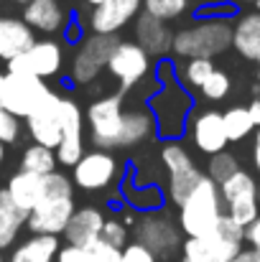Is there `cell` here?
Instances as JSON below:
<instances>
[{
    "mask_svg": "<svg viewBox=\"0 0 260 262\" xmlns=\"http://www.w3.org/2000/svg\"><path fill=\"white\" fill-rule=\"evenodd\" d=\"M0 262H3V252H0Z\"/></svg>",
    "mask_w": 260,
    "mask_h": 262,
    "instance_id": "51",
    "label": "cell"
},
{
    "mask_svg": "<svg viewBox=\"0 0 260 262\" xmlns=\"http://www.w3.org/2000/svg\"><path fill=\"white\" fill-rule=\"evenodd\" d=\"M128 94L112 92L89 102L85 112V127L89 133V143L99 150H117L120 127H123V110Z\"/></svg>",
    "mask_w": 260,
    "mask_h": 262,
    "instance_id": "5",
    "label": "cell"
},
{
    "mask_svg": "<svg viewBox=\"0 0 260 262\" xmlns=\"http://www.w3.org/2000/svg\"><path fill=\"white\" fill-rule=\"evenodd\" d=\"M240 171V161L232 156V153H227V150H222V153H214V156H209V163H207V178H212L217 186L222 183V181H227L232 173H237Z\"/></svg>",
    "mask_w": 260,
    "mask_h": 262,
    "instance_id": "32",
    "label": "cell"
},
{
    "mask_svg": "<svg viewBox=\"0 0 260 262\" xmlns=\"http://www.w3.org/2000/svg\"><path fill=\"white\" fill-rule=\"evenodd\" d=\"M245 242V229L227 214L219 219L212 234L186 237L181 242V262H230Z\"/></svg>",
    "mask_w": 260,
    "mask_h": 262,
    "instance_id": "4",
    "label": "cell"
},
{
    "mask_svg": "<svg viewBox=\"0 0 260 262\" xmlns=\"http://www.w3.org/2000/svg\"><path fill=\"white\" fill-rule=\"evenodd\" d=\"M158 89L146 99V107L151 110L156 120V135L164 140H178L181 133L186 130V120L191 115L194 99L176 79V67L171 61H161L158 72Z\"/></svg>",
    "mask_w": 260,
    "mask_h": 262,
    "instance_id": "1",
    "label": "cell"
},
{
    "mask_svg": "<svg viewBox=\"0 0 260 262\" xmlns=\"http://www.w3.org/2000/svg\"><path fill=\"white\" fill-rule=\"evenodd\" d=\"M156 138V120L151 115V110L146 107V102L135 104V107H125L123 110V127H120V140H117V150H128L135 145H143L148 140Z\"/></svg>",
    "mask_w": 260,
    "mask_h": 262,
    "instance_id": "20",
    "label": "cell"
},
{
    "mask_svg": "<svg viewBox=\"0 0 260 262\" xmlns=\"http://www.w3.org/2000/svg\"><path fill=\"white\" fill-rule=\"evenodd\" d=\"M191 8H194V0H143V13H148L164 23L184 18Z\"/></svg>",
    "mask_w": 260,
    "mask_h": 262,
    "instance_id": "31",
    "label": "cell"
},
{
    "mask_svg": "<svg viewBox=\"0 0 260 262\" xmlns=\"http://www.w3.org/2000/svg\"><path fill=\"white\" fill-rule=\"evenodd\" d=\"M245 242H248L253 250H258L260 252V214H258V219H255L253 224L245 227Z\"/></svg>",
    "mask_w": 260,
    "mask_h": 262,
    "instance_id": "39",
    "label": "cell"
},
{
    "mask_svg": "<svg viewBox=\"0 0 260 262\" xmlns=\"http://www.w3.org/2000/svg\"><path fill=\"white\" fill-rule=\"evenodd\" d=\"M74 196H49L41 199L26 216V227L31 234H46V237H62L72 214H74Z\"/></svg>",
    "mask_w": 260,
    "mask_h": 262,
    "instance_id": "15",
    "label": "cell"
},
{
    "mask_svg": "<svg viewBox=\"0 0 260 262\" xmlns=\"http://www.w3.org/2000/svg\"><path fill=\"white\" fill-rule=\"evenodd\" d=\"M230 262H260V252L258 250H253V247H248V250L243 247V250H240Z\"/></svg>",
    "mask_w": 260,
    "mask_h": 262,
    "instance_id": "40",
    "label": "cell"
},
{
    "mask_svg": "<svg viewBox=\"0 0 260 262\" xmlns=\"http://www.w3.org/2000/svg\"><path fill=\"white\" fill-rule=\"evenodd\" d=\"M5 191L13 199V204L28 214L41 199H46V176L28 173V171H15V173L8 178Z\"/></svg>",
    "mask_w": 260,
    "mask_h": 262,
    "instance_id": "24",
    "label": "cell"
},
{
    "mask_svg": "<svg viewBox=\"0 0 260 262\" xmlns=\"http://www.w3.org/2000/svg\"><path fill=\"white\" fill-rule=\"evenodd\" d=\"M87 255L92 257V262H120V252L123 250H117V247H112V245H107L105 239H92L89 245L85 247Z\"/></svg>",
    "mask_w": 260,
    "mask_h": 262,
    "instance_id": "35",
    "label": "cell"
},
{
    "mask_svg": "<svg viewBox=\"0 0 260 262\" xmlns=\"http://www.w3.org/2000/svg\"><path fill=\"white\" fill-rule=\"evenodd\" d=\"M87 5H97V3H102V0H85Z\"/></svg>",
    "mask_w": 260,
    "mask_h": 262,
    "instance_id": "46",
    "label": "cell"
},
{
    "mask_svg": "<svg viewBox=\"0 0 260 262\" xmlns=\"http://www.w3.org/2000/svg\"><path fill=\"white\" fill-rule=\"evenodd\" d=\"M230 87H232L230 77H227L222 69H214V72L207 77V82L199 87V92H202L204 99H209V102H219V99H225V97L230 94Z\"/></svg>",
    "mask_w": 260,
    "mask_h": 262,
    "instance_id": "33",
    "label": "cell"
},
{
    "mask_svg": "<svg viewBox=\"0 0 260 262\" xmlns=\"http://www.w3.org/2000/svg\"><path fill=\"white\" fill-rule=\"evenodd\" d=\"M18 135H21V120L13 117L10 112L0 110V143L10 145V143L18 140Z\"/></svg>",
    "mask_w": 260,
    "mask_h": 262,
    "instance_id": "36",
    "label": "cell"
},
{
    "mask_svg": "<svg viewBox=\"0 0 260 262\" xmlns=\"http://www.w3.org/2000/svg\"><path fill=\"white\" fill-rule=\"evenodd\" d=\"M125 201H128V206L133 209V211H158V206H164V201H166V196H164V191L158 188V186H141V188H135L133 183H128L125 186Z\"/></svg>",
    "mask_w": 260,
    "mask_h": 262,
    "instance_id": "28",
    "label": "cell"
},
{
    "mask_svg": "<svg viewBox=\"0 0 260 262\" xmlns=\"http://www.w3.org/2000/svg\"><path fill=\"white\" fill-rule=\"evenodd\" d=\"M102 224H105V214L99 209H94V206H79V209H74V214H72V219H69V224H67V229H64L62 237L72 247H87L92 239L99 237Z\"/></svg>",
    "mask_w": 260,
    "mask_h": 262,
    "instance_id": "22",
    "label": "cell"
},
{
    "mask_svg": "<svg viewBox=\"0 0 260 262\" xmlns=\"http://www.w3.org/2000/svg\"><path fill=\"white\" fill-rule=\"evenodd\" d=\"M255 5H258V10H260V0H258V3H255Z\"/></svg>",
    "mask_w": 260,
    "mask_h": 262,
    "instance_id": "50",
    "label": "cell"
},
{
    "mask_svg": "<svg viewBox=\"0 0 260 262\" xmlns=\"http://www.w3.org/2000/svg\"><path fill=\"white\" fill-rule=\"evenodd\" d=\"M219 196L225 204V214L243 229L258 219V181L253 178V173H248L243 168L237 173H232L227 181L219 183Z\"/></svg>",
    "mask_w": 260,
    "mask_h": 262,
    "instance_id": "9",
    "label": "cell"
},
{
    "mask_svg": "<svg viewBox=\"0 0 260 262\" xmlns=\"http://www.w3.org/2000/svg\"><path fill=\"white\" fill-rule=\"evenodd\" d=\"M120 262H158V257L138 242H128L120 252Z\"/></svg>",
    "mask_w": 260,
    "mask_h": 262,
    "instance_id": "37",
    "label": "cell"
},
{
    "mask_svg": "<svg viewBox=\"0 0 260 262\" xmlns=\"http://www.w3.org/2000/svg\"><path fill=\"white\" fill-rule=\"evenodd\" d=\"M0 110H3V74H0Z\"/></svg>",
    "mask_w": 260,
    "mask_h": 262,
    "instance_id": "45",
    "label": "cell"
},
{
    "mask_svg": "<svg viewBox=\"0 0 260 262\" xmlns=\"http://www.w3.org/2000/svg\"><path fill=\"white\" fill-rule=\"evenodd\" d=\"M237 3H253V5H255V3H258V0H237Z\"/></svg>",
    "mask_w": 260,
    "mask_h": 262,
    "instance_id": "47",
    "label": "cell"
},
{
    "mask_svg": "<svg viewBox=\"0 0 260 262\" xmlns=\"http://www.w3.org/2000/svg\"><path fill=\"white\" fill-rule=\"evenodd\" d=\"M222 125H225L227 143H240L255 130V125L248 115V107H230L227 112H222Z\"/></svg>",
    "mask_w": 260,
    "mask_h": 262,
    "instance_id": "30",
    "label": "cell"
},
{
    "mask_svg": "<svg viewBox=\"0 0 260 262\" xmlns=\"http://www.w3.org/2000/svg\"><path fill=\"white\" fill-rule=\"evenodd\" d=\"M133 237L156 257H171L176 250H181V229L164 211L138 214V222L133 224Z\"/></svg>",
    "mask_w": 260,
    "mask_h": 262,
    "instance_id": "10",
    "label": "cell"
},
{
    "mask_svg": "<svg viewBox=\"0 0 260 262\" xmlns=\"http://www.w3.org/2000/svg\"><path fill=\"white\" fill-rule=\"evenodd\" d=\"M186 130H189L191 145L204 156L222 153L230 145L225 135V125H222V112L217 110H196L186 120Z\"/></svg>",
    "mask_w": 260,
    "mask_h": 262,
    "instance_id": "16",
    "label": "cell"
},
{
    "mask_svg": "<svg viewBox=\"0 0 260 262\" xmlns=\"http://www.w3.org/2000/svg\"><path fill=\"white\" fill-rule=\"evenodd\" d=\"M3 163H5V145L0 143V166H3Z\"/></svg>",
    "mask_w": 260,
    "mask_h": 262,
    "instance_id": "43",
    "label": "cell"
},
{
    "mask_svg": "<svg viewBox=\"0 0 260 262\" xmlns=\"http://www.w3.org/2000/svg\"><path fill=\"white\" fill-rule=\"evenodd\" d=\"M258 82H260V67H258Z\"/></svg>",
    "mask_w": 260,
    "mask_h": 262,
    "instance_id": "49",
    "label": "cell"
},
{
    "mask_svg": "<svg viewBox=\"0 0 260 262\" xmlns=\"http://www.w3.org/2000/svg\"><path fill=\"white\" fill-rule=\"evenodd\" d=\"M117 41H120L117 36H102V33L85 36L77 43V49L69 59V82L77 84V87L92 84L102 74V69H105V64H107Z\"/></svg>",
    "mask_w": 260,
    "mask_h": 262,
    "instance_id": "8",
    "label": "cell"
},
{
    "mask_svg": "<svg viewBox=\"0 0 260 262\" xmlns=\"http://www.w3.org/2000/svg\"><path fill=\"white\" fill-rule=\"evenodd\" d=\"M214 69L217 67H214L212 59H186L184 67L176 69V79H178V84L186 89V92L189 89H199Z\"/></svg>",
    "mask_w": 260,
    "mask_h": 262,
    "instance_id": "29",
    "label": "cell"
},
{
    "mask_svg": "<svg viewBox=\"0 0 260 262\" xmlns=\"http://www.w3.org/2000/svg\"><path fill=\"white\" fill-rule=\"evenodd\" d=\"M253 163H255V168L260 173V127H258V135H255V145H253Z\"/></svg>",
    "mask_w": 260,
    "mask_h": 262,
    "instance_id": "42",
    "label": "cell"
},
{
    "mask_svg": "<svg viewBox=\"0 0 260 262\" xmlns=\"http://www.w3.org/2000/svg\"><path fill=\"white\" fill-rule=\"evenodd\" d=\"M105 69L117 82V87H120L117 92L128 94L151 77L153 61L135 41H117L110 59H107V64H105Z\"/></svg>",
    "mask_w": 260,
    "mask_h": 262,
    "instance_id": "7",
    "label": "cell"
},
{
    "mask_svg": "<svg viewBox=\"0 0 260 262\" xmlns=\"http://www.w3.org/2000/svg\"><path fill=\"white\" fill-rule=\"evenodd\" d=\"M222 216H225V204H222V196H219V186L207 176L178 204V229L186 237L212 234Z\"/></svg>",
    "mask_w": 260,
    "mask_h": 262,
    "instance_id": "3",
    "label": "cell"
},
{
    "mask_svg": "<svg viewBox=\"0 0 260 262\" xmlns=\"http://www.w3.org/2000/svg\"><path fill=\"white\" fill-rule=\"evenodd\" d=\"M120 163L112 156V150H87L85 156L72 166V186L82 191H105L110 188L117 176H120Z\"/></svg>",
    "mask_w": 260,
    "mask_h": 262,
    "instance_id": "13",
    "label": "cell"
},
{
    "mask_svg": "<svg viewBox=\"0 0 260 262\" xmlns=\"http://www.w3.org/2000/svg\"><path fill=\"white\" fill-rule=\"evenodd\" d=\"M143 13V0H102L89 10L92 33L115 36Z\"/></svg>",
    "mask_w": 260,
    "mask_h": 262,
    "instance_id": "17",
    "label": "cell"
},
{
    "mask_svg": "<svg viewBox=\"0 0 260 262\" xmlns=\"http://www.w3.org/2000/svg\"><path fill=\"white\" fill-rule=\"evenodd\" d=\"M26 216L28 214L13 204L8 191L0 188V252L15 245L21 229L26 227Z\"/></svg>",
    "mask_w": 260,
    "mask_h": 262,
    "instance_id": "26",
    "label": "cell"
},
{
    "mask_svg": "<svg viewBox=\"0 0 260 262\" xmlns=\"http://www.w3.org/2000/svg\"><path fill=\"white\" fill-rule=\"evenodd\" d=\"M23 23L36 33H64L67 23H69V10L59 3V0H31L23 8Z\"/></svg>",
    "mask_w": 260,
    "mask_h": 262,
    "instance_id": "19",
    "label": "cell"
},
{
    "mask_svg": "<svg viewBox=\"0 0 260 262\" xmlns=\"http://www.w3.org/2000/svg\"><path fill=\"white\" fill-rule=\"evenodd\" d=\"M13 3H15V5H21V8H26V5H28L31 0H13Z\"/></svg>",
    "mask_w": 260,
    "mask_h": 262,
    "instance_id": "44",
    "label": "cell"
},
{
    "mask_svg": "<svg viewBox=\"0 0 260 262\" xmlns=\"http://www.w3.org/2000/svg\"><path fill=\"white\" fill-rule=\"evenodd\" d=\"M62 69H64V49L54 38L33 41V46L28 51H23L21 56L8 61V72L28 74V77H36V79H44V82L62 74Z\"/></svg>",
    "mask_w": 260,
    "mask_h": 262,
    "instance_id": "12",
    "label": "cell"
},
{
    "mask_svg": "<svg viewBox=\"0 0 260 262\" xmlns=\"http://www.w3.org/2000/svg\"><path fill=\"white\" fill-rule=\"evenodd\" d=\"M59 168L54 150L44 148V145H28L21 156V168L18 171H28V173H38V176H49Z\"/></svg>",
    "mask_w": 260,
    "mask_h": 262,
    "instance_id": "27",
    "label": "cell"
},
{
    "mask_svg": "<svg viewBox=\"0 0 260 262\" xmlns=\"http://www.w3.org/2000/svg\"><path fill=\"white\" fill-rule=\"evenodd\" d=\"M54 262H92V257L87 255L85 247H72V245H67V247H59Z\"/></svg>",
    "mask_w": 260,
    "mask_h": 262,
    "instance_id": "38",
    "label": "cell"
},
{
    "mask_svg": "<svg viewBox=\"0 0 260 262\" xmlns=\"http://www.w3.org/2000/svg\"><path fill=\"white\" fill-rule=\"evenodd\" d=\"M49 94L51 89L44 79H36L28 74H13V72L3 74V110L18 120H26L28 115H33Z\"/></svg>",
    "mask_w": 260,
    "mask_h": 262,
    "instance_id": "11",
    "label": "cell"
},
{
    "mask_svg": "<svg viewBox=\"0 0 260 262\" xmlns=\"http://www.w3.org/2000/svg\"><path fill=\"white\" fill-rule=\"evenodd\" d=\"M158 156H161V163L169 176V193L166 196L173 206H178L194 191V186L204 178V173L181 140H164Z\"/></svg>",
    "mask_w": 260,
    "mask_h": 262,
    "instance_id": "6",
    "label": "cell"
},
{
    "mask_svg": "<svg viewBox=\"0 0 260 262\" xmlns=\"http://www.w3.org/2000/svg\"><path fill=\"white\" fill-rule=\"evenodd\" d=\"M258 206H260V183H258Z\"/></svg>",
    "mask_w": 260,
    "mask_h": 262,
    "instance_id": "48",
    "label": "cell"
},
{
    "mask_svg": "<svg viewBox=\"0 0 260 262\" xmlns=\"http://www.w3.org/2000/svg\"><path fill=\"white\" fill-rule=\"evenodd\" d=\"M36 41V33L15 15H0V61H13L23 51H28Z\"/></svg>",
    "mask_w": 260,
    "mask_h": 262,
    "instance_id": "21",
    "label": "cell"
},
{
    "mask_svg": "<svg viewBox=\"0 0 260 262\" xmlns=\"http://www.w3.org/2000/svg\"><path fill=\"white\" fill-rule=\"evenodd\" d=\"M232 46L230 18H199L173 31L171 54L176 59H214Z\"/></svg>",
    "mask_w": 260,
    "mask_h": 262,
    "instance_id": "2",
    "label": "cell"
},
{
    "mask_svg": "<svg viewBox=\"0 0 260 262\" xmlns=\"http://www.w3.org/2000/svg\"><path fill=\"white\" fill-rule=\"evenodd\" d=\"M133 33H135V43L151 56V59H166L171 54V38L173 31L169 28V23L141 13L133 20Z\"/></svg>",
    "mask_w": 260,
    "mask_h": 262,
    "instance_id": "18",
    "label": "cell"
},
{
    "mask_svg": "<svg viewBox=\"0 0 260 262\" xmlns=\"http://www.w3.org/2000/svg\"><path fill=\"white\" fill-rule=\"evenodd\" d=\"M64 94L51 92L44 104L26 117V133L36 145H44L49 150H56L59 140H62V130H64Z\"/></svg>",
    "mask_w": 260,
    "mask_h": 262,
    "instance_id": "14",
    "label": "cell"
},
{
    "mask_svg": "<svg viewBox=\"0 0 260 262\" xmlns=\"http://www.w3.org/2000/svg\"><path fill=\"white\" fill-rule=\"evenodd\" d=\"M56 252H59V237L31 234L13 250L8 262H54Z\"/></svg>",
    "mask_w": 260,
    "mask_h": 262,
    "instance_id": "25",
    "label": "cell"
},
{
    "mask_svg": "<svg viewBox=\"0 0 260 262\" xmlns=\"http://www.w3.org/2000/svg\"><path fill=\"white\" fill-rule=\"evenodd\" d=\"M232 49L260 67V10L243 13L232 23Z\"/></svg>",
    "mask_w": 260,
    "mask_h": 262,
    "instance_id": "23",
    "label": "cell"
},
{
    "mask_svg": "<svg viewBox=\"0 0 260 262\" xmlns=\"http://www.w3.org/2000/svg\"><path fill=\"white\" fill-rule=\"evenodd\" d=\"M248 115H250L253 125H255V127H260V97H255V99L248 104Z\"/></svg>",
    "mask_w": 260,
    "mask_h": 262,
    "instance_id": "41",
    "label": "cell"
},
{
    "mask_svg": "<svg viewBox=\"0 0 260 262\" xmlns=\"http://www.w3.org/2000/svg\"><path fill=\"white\" fill-rule=\"evenodd\" d=\"M128 237H130V234H128V227H125L120 219H105L102 232H99V239H105L107 245L123 250V247L128 245Z\"/></svg>",
    "mask_w": 260,
    "mask_h": 262,
    "instance_id": "34",
    "label": "cell"
}]
</instances>
